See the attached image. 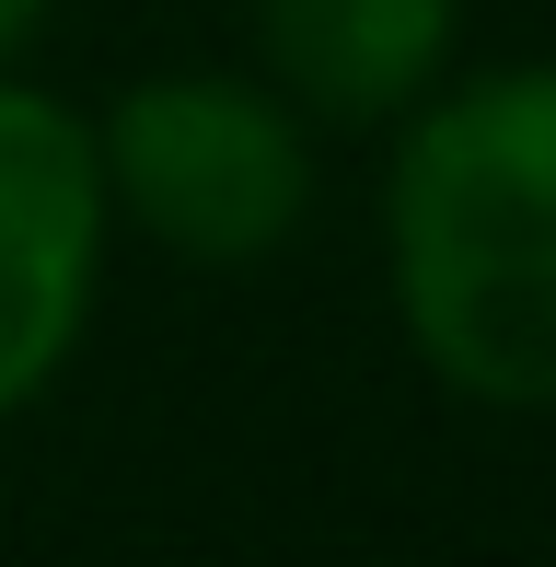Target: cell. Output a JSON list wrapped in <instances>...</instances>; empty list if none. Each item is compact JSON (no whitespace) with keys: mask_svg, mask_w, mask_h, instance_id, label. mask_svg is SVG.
<instances>
[{"mask_svg":"<svg viewBox=\"0 0 556 567\" xmlns=\"http://www.w3.org/2000/svg\"><path fill=\"white\" fill-rule=\"evenodd\" d=\"M394 278L464 394L556 405V70H498L406 140Z\"/></svg>","mask_w":556,"mask_h":567,"instance_id":"1","label":"cell"},{"mask_svg":"<svg viewBox=\"0 0 556 567\" xmlns=\"http://www.w3.org/2000/svg\"><path fill=\"white\" fill-rule=\"evenodd\" d=\"M93 163L116 174V197H128L174 255H209V267L267 255L278 231L301 220V197H313L290 105H267V93H244V82H140L128 105L105 116Z\"/></svg>","mask_w":556,"mask_h":567,"instance_id":"2","label":"cell"},{"mask_svg":"<svg viewBox=\"0 0 556 567\" xmlns=\"http://www.w3.org/2000/svg\"><path fill=\"white\" fill-rule=\"evenodd\" d=\"M93 244H105V163L59 93L0 82V405H23L82 337Z\"/></svg>","mask_w":556,"mask_h":567,"instance_id":"3","label":"cell"},{"mask_svg":"<svg viewBox=\"0 0 556 567\" xmlns=\"http://www.w3.org/2000/svg\"><path fill=\"white\" fill-rule=\"evenodd\" d=\"M256 23L278 82L325 116H394L452 47V0H256Z\"/></svg>","mask_w":556,"mask_h":567,"instance_id":"4","label":"cell"},{"mask_svg":"<svg viewBox=\"0 0 556 567\" xmlns=\"http://www.w3.org/2000/svg\"><path fill=\"white\" fill-rule=\"evenodd\" d=\"M35 12H47V0H0V59H12V47L35 35Z\"/></svg>","mask_w":556,"mask_h":567,"instance_id":"5","label":"cell"}]
</instances>
